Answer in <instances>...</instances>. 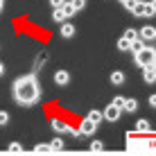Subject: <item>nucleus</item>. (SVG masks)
Returning a JSON list of instances; mask_svg holds the SVG:
<instances>
[{"mask_svg": "<svg viewBox=\"0 0 156 156\" xmlns=\"http://www.w3.org/2000/svg\"><path fill=\"white\" fill-rule=\"evenodd\" d=\"M12 93H14V102L20 106H32L36 104L41 98V84L36 79V75H23L12 84Z\"/></svg>", "mask_w": 156, "mask_h": 156, "instance_id": "obj_1", "label": "nucleus"}, {"mask_svg": "<svg viewBox=\"0 0 156 156\" xmlns=\"http://www.w3.org/2000/svg\"><path fill=\"white\" fill-rule=\"evenodd\" d=\"M154 57H156V50L154 48H147V45H145L138 55H133L136 66H140V68H154Z\"/></svg>", "mask_w": 156, "mask_h": 156, "instance_id": "obj_2", "label": "nucleus"}, {"mask_svg": "<svg viewBox=\"0 0 156 156\" xmlns=\"http://www.w3.org/2000/svg\"><path fill=\"white\" fill-rule=\"evenodd\" d=\"M120 113H122V109H118V106L113 104V102H109V104H106V109L102 111L104 120H109V122H115V120H120Z\"/></svg>", "mask_w": 156, "mask_h": 156, "instance_id": "obj_3", "label": "nucleus"}, {"mask_svg": "<svg viewBox=\"0 0 156 156\" xmlns=\"http://www.w3.org/2000/svg\"><path fill=\"white\" fill-rule=\"evenodd\" d=\"M138 39H140L143 43L145 41H156V27L154 25H145V27L138 30Z\"/></svg>", "mask_w": 156, "mask_h": 156, "instance_id": "obj_4", "label": "nucleus"}, {"mask_svg": "<svg viewBox=\"0 0 156 156\" xmlns=\"http://www.w3.org/2000/svg\"><path fill=\"white\" fill-rule=\"evenodd\" d=\"M95 129H98V125H95V122H90L88 118H84L82 125H79V133H82V136H93Z\"/></svg>", "mask_w": 156, "mask_h": 156, "instance_id": "obj_5", "label": "nucleus"}, {"mask_svg": "<svg viewBox=\"0 0 156 156\" xmlns=\"http://www.w3.org/2000/svg\"><path fill=\"white\" fill-rule=\"evenodd\" d=\"M68 82H70V73L68 70H57L55 73V84L57 86H66Z\"/></svg>", "mask_w": 156, "mask_h": 156, "instance_id": "obj_6", "label": "nucleus"}, {"mask_svg": "<svg viewBox=\"0 0 156 156\" xmlns=\"http://www.w3.org/2000/svg\"><path fill=\"white\" fill-rule=\"evenodd\" d=\"M59 32H61L63 39H73V36H75V25L73 23H61V30H59Z\"/></svg>", "mask_w": 156, "mask_h": 156, "instance_id": "obj_7", "label": "nucleus"}, {"mask_svg": "<svg viewBox=\"0 0 156 156\" xmlns=\"http://www.w3.org/2000/svg\"><path fill=\"white\" fill-rule=\"evenodd\" d=\"M50 125H52V129H55L57 133H68V129H70V125H66L63 120H52Z\"/></svg>", "mask_w": 156, "mask_h": 156, "instance_id": "obj_8", "label": "nucleus"}, {"mask_svg": "<svg viewBox=\"0 0 156 156\" xmlns=\"http://www.w3.org/2000/svg\"><path fill=\"white\" fill-rule=\"evenodd\" d=\"M143 82H145V84H154V82H156L154 68H143Z\"/></svg>", "mask_w": 156, "mask_h": 156, "instance_id": "obj_9", "label": "nucleus"}, {"mask_svg": "<svg viewBox=\"0 0 156 156\" xmlns=\"http://www.w3.org/2000/svg\"><path fill=\"white\" fill-rule=\"evenodd\" d=\"M111 84H113V86H122V84H125V73H120V70L111 73Z\"/></svg>", "mask_w": 156, "mask_h": 156, "instance_id": "obj_10", "label": "nucleus"}, {"mask_svg": "<svg viewBox=\"0 0 156 156\" xmlns=\"http://www.w3.org/2000/svg\"><path fill=\"white\" fill-rule=\"evenodd\" d=\"M86 118H88L90 122H95V125H98L100 120H104V115H102V111H98V109H90V111H88V115H86Z\"/></svg>", "mask_w": 156, "mask_h": 156, "instance_id": "obj_11", "label": "nucleus"}, {"mask_svg": "<svg viewBox=\"0 0 156 156\" xmlns=\"http://www.w3.org/2000/svg\"><path fill=\"white\" fill-rule=\"evenodd\" d=\"M125 39H127L129 43L138 41V30H133V27H127V32H125Z\"/></svg>", "mask_w": 156, "mask_h": 156, "instance_id": "obj_12", "label": "nucleus"}, {"mask_svg": "<svg viewBox=\"0 0 156 156\" xmlns=\"http://www.w3.org/2000/svg\"><path fill=\"white\" fill-rule=\"evenodd\" d=\"M136 131L147 133V131H149V120H145V118H143V120H138V122H136Z\"/></svg>", "mask_w": 156, "mask_h": 156, "instance_id": "obj_13", "label": "nucleus"}, {"mask_svg": "<svg viewBox=\"0 0 156 156\" xmlns=\"http://www.w3.org/2000/svg\"><path fill=\"white\" fill-rule=\"evenodd\" d=\"M52 18H55V23H66L68 16L63 14V9H55V12H52Z\"/></svg>", "mask_w": 156, "mask_h": 156, "instance_id": "obj_14", "label": "nucleus"}, {"mask_svg": "<svg viewBox=\"0 0 156 156\" xmlns=\"http://www.w3.org/2000/svg\"><path fill=\"white\" fill-rule=\"evenodd\" d=\"M136 109H138V102L131 98V100H127V102H125V109H122V111H127V113H133Z\"/></svg>", "mask_w": 156, "mask_h": 156, "instance_id": "obj_15", "label": "nucleus"}, {"mask_svg": "<svg viewBox=\"0 0 156 156\" xmlns=\"http://www.w3.org/2000/svg\"><path fill=\"white\" fill-rule=\"evenodd\" d=\"M131 14H133V16H145V2H140V0H138V2L133 5Z\"/></svg>", "mask_w": 156, "mask_h": 156, "instance_id": "obj_16", "label": "nucleus"}, {"mask_svg": "<svg viewBox=\"0 0 156 156\" xmlns=\"http://www.w3.org/2000/svg\"><path fill=\"white\" fill-rule=\"evenodd\" d=\"M118 50H122V52H127V50H131V43H129L125 36L122 39H118Z\"/></svg>", "mask_w": 156, "mask_h": 156, "instance_id": "obj_17", "label": "nucleus"}, {"mask_svg": "<svg viewBox=\"0 0 156 156\" xmlns=\"http://www.w3.org/2000/svg\"><path fill=\"white\" fill-rule=\"evenodd\" d=\"M50 147H52V152H59V149H63V138H52Z\"/></svg>", "mask_w": 156, "mask_h": 156, "instance_id": "obj_18", "label": "nucleus"}, {"mask_svg": "<svg viewBox=\"0 0 156 156\" xmlns=\"http://www.w3.org/2000/svg\"><path fill=\"white\" fill-rule=\"evenodd\" d=\"M143 48H145V43H143L140 39H138V41H133V43H131V52H133V55H138V52H140V50H143Z\"/></svg>", "mask_w": 156, "mask_h": 156, "instance_id": "obj_19", "label": "nucleus"}, {"mask_svg": "<svg viewBox=\"0 0 156 156\" xmlns=\"http://www.w3.org/2000/svg\"><path fill=\"white\" fill-rule=\"evenodd\" d=\"M61 9H63V14H66V16H68V18H70V16H73V14H77V12H75V7H73V2H66V5H63V7H61Z\"/></svg>", "mask_w": 156, "mask_h": 156, "instance_id": "obj_20", "label": "nucleus"}, {"mask_svg": "<svg viewBox=\"0 0 156 156\" xmlns=\"http://www.w3.org/2000/svg\"><path fill=\"white\" fill-rule=\"evenodd\" d=\"M34 152H52V147H50V143H39L34 147Z\"/></svg>", "mask_w": 156, "mask_h": 156, "instance_id": "obj_21", "label": "nucleus"}, {"mask_svg": "<svg viewBox=\"0 0 156 156\" xmlns=\"http://www.w3.org/2000/svg\"><path fill=\"white\" fill-rule=\"evenodd\" d=\"M125 102H127V98H122V95H115L113 98V104L118 106V109H125Z\"/></svg>", "mask_w": 156, "mask_h": 156, "instance_id": "obj_22", "label": "nucleus"}, {"mask_svg": "<svg viewBox=\"0 0 156 156\" xmlns=\"http://www.w3.org/2000/svg\"><path fill=\"white\" fill-rule=\"evenodd\" d=\"M152 16H156V12H154V7L149 2H145V18H152Z\"/></svg>", "mask_w": 156, "mask_h": 156, "instance_id": "obj_23", "label": "nucleus"}, {"mask_svg": "<svg viewBox=\"0 0 156 156\" xmlns=\"http://www.w3.org/2000/svg\"><path fill=\"white\" fill-rule=\"evenodd\" d=\"M90 149H93V152H102V149H104V143L102 140H93L90 143Z\"/></svg>", "mask_w": 156, "mask_h": 156, "instance_id": "obj_24", "label": "nucleus"}, {"mask_svg": "<svg viewBox=\"0 0 156 156\" xmlns=\"http://www.w3.org/2000/svg\"><path fill=\"white\" fill-rule=\"evenodd\" d=\"M73 7H75V12H82L86 7V0H73Z\"/></svg>", "mask_w": 156, "mask_h": 156, "instance_id": "obj_25", "label": "nucleus"}, {"mask_svg": "<svg viewBox=\"0 0 156 156\" xmlns=\"http://www.w3.org/2000/svg\"><path fill=\"white\" fill-rule=\"evenodd\" d=\"M7 122H9V113L7 111H0V127H5Z\"/></svg>", "mask_w": 156, "mask_h": 156, "instance_id": "obj_26", "label": "nucleus"}, {"mask_svg": "<svg viewBox=\"0 0 156 156\" xmlns=\"http://www.w3.org/2000/svg\"><path fill=\"white\" fill-rule=\"evenodd\" d=\"M63 5H66V0H50V7L52 9H61Z\"/></svg>", "mask_w": 156, "mask_h": 156, "instance_id": "obj_27", "label": "nucleus"}, {"mask_svg": "<svg viewBox=\"0 0 156 156\" xmlns=\"http://www.w3.org/2000/svg\"><path fill=\"white\" fill-rule=\"evenodd\" d=\"M20 149H23V145H20V143H12V145H9V152H12V154L20 152Z\"/></svg>", "mask_w": 156, "mask_h": 156, "instance_id": "obj_28", "label": "nucleus"}, {"mask_svg": "<svg viewBox=\"0 0 156 156\" xmlns=\"http://www.w3.org/2000/svg\"><path fill=\"white\" fill-rule=\"evenodd\" d=\"M138 2V0H127V2H125V7L129 9V12H131V9H133V5H136Z\"/></svg>", "mask_w": 156, "mask_h": 156, "instance_id": "obj_29", "label": "nucleus"}, {"mask_svg": "<svg viewBox=\"0 0 156 156\" xmlns=\"http://www.w3.org/2000/svg\"><path fill=\"white\" fill-rule=\"evenodd\" d=\"M149 104H152L154 109H156V93H154V95H149Z\"/></svg>", "mask_w": 156, "mask_h": 156, "instance_id": "obj_30", "label": "nucleus"}, {"mask_svg": "<svg viewBox=\"0 0 156 156\" xmlns=\"http://www.w3.org/2000/svg\"><path fill=\"white\" fill-rule=\"evenodd\" d=\"M2 75H5V63L0 61V77H2Z\"/></svg>", "mask_w": 156, "mask_h": 156, "instance_id": "obj_31", "label": "nucleus"}, {"mask_svg": "<svg viewBox=\"0 0 156 156\" xmlns=\"http://www.w3.org/2000/svg\"><path fill=\"white\" fill-rule=\"evenodd\" d=\"M149 5H152V7H154V12H156V0H152V2H149Z\"/></svg>", "mask_w": 156, "mask_h": 156, "instance_id": "obj_32", "label": "nucleus"}, {"mask_svg": "<svg viewBox=\"0 0 156 156\" xmlns=\"http://www.w3.org/2000/svg\"><path fill=\"white\" fill-rule=\"evenodd\" d=\"M2 5H5V0H0V12H2Z\"/></svg>", "mask_w": 156, "mask_h": 156, "instance_id": "obj_33", "label": "nucleus"}, {"mask_svg": "<svg viewBox=\"0 0 156 156\" xmlns=\"http://www.w3.org/2000/svg\"><path fill=\"white\" fill-rule=\"evenodd\" d=\"M154 68H156V57H154Z\"/></svg>", "mask_w": 156, "mask_h": 156, "instance_id": "obj_34", "label": "nucleus"}, {"mask_svg": "<svg viewBox=\"0 0 156 156\" xmlns=\"http://www.w3.org/2000/svg\"><path fill=\"white\" fill-rule=\"evenodd\" d=\"M120 2H122V5H125V2H127V0H120Z\"/></svg>", "mask_w": 156, "mask_h": 156, "instance_id": "obj_35", "label": "nucleus"}, {"mask_svg": "<svg viewBox=\"0 0 156 156\" xmlns=\"http://www.w3.org/2000/svg\"><path fill=\"white\" fill-rule=\"evenodd\" d=\"M154 75H156V68H154Z\"/></svg>", "mask_w": 156, "mask_h": 156, "instance_id": "obj_36", "label": "nucleus"}]
</instances>
